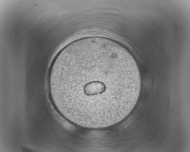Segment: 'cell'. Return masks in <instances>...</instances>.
I'll return each mask as SVG.
<instances>
[{
    "mask_svg": "<svg viewBox=\"0 0 190 152\" xmlns=\"http://www.w3.org/2000/svg\"><path fill=\"white\" fill-rule=\"evenodd\" d=\"M52 102L66 119L93 129L120 122L135 106L141 78L133 58L108 38H84L58 53L48 74Z\"/></svg>",
    "mask_w": 190,
    "mask_h": 152,
    "instance_id": "1",
    "label": "cell"
}]
</instances>
